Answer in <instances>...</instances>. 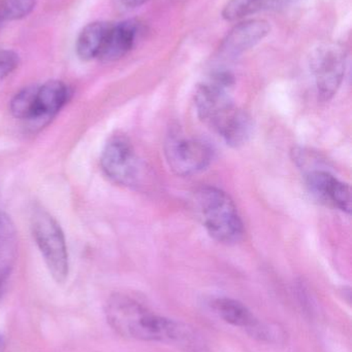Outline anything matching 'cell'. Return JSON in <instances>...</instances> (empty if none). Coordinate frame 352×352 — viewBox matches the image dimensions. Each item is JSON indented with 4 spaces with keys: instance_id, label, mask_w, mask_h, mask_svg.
I'll use <instances>...</instances> for the list:
<instances>
[{
    "instance_id": "cell-1",
    "label": "cell",
    "mask_w": 352,
    "mask_h": 352,
    "mask_svg": "<svg viewBox=\"0 0 352 352\" xmlns=\"http://www.w3.org/2000/svg\"><path fill=\"white\" fill-rule=\"evenodd\" d=\"M233 84V76L227 72L214 74L196 90V107L204 123L229 146L239 148L249 140L253 125L250 116L231 101L229 89Z\"/></svg>"
},
{
    "instance_id": "cell-2",
    "label": "cell",
    "mask_w": 352,
    "mask_h": 352,
    "mask_svg": "<svg viewBox=\"0 0 352 352\" xmlns=\"http://www.w3.org/2000/svg\"><path fill=\"white\" fill-rule=\"evenodd\" d=\"M105 316L121 336L143 341L184 342L190 345L194 335L178 322L157 316L144 305L122 294L107 300Z\"/></svg>"
},
{
    "instance_id": "cell-3",
    "label": "cell",
    "mask_w": 352,
    "mask_h": 352,
    "mask_svg": "<svg viewBox=\"0 0 352 352\" xmlns=\"http://www.w3.org/2000/svg\"><path fill=\"white\" fill-rule=\"evenodd\" d=\"M194 204L203 225L216 241L234 244L242 239L243 221L227 192L215 186H205L196 192Z\"/></svg>"
},
{
    "instance_id": "cell-4",
    "label": "cell",
    "mask_w": 352,
    "mask_h": 352,
    "mask_svg": "<svg viewBox=\"0 0 352 352\" xmlns=\"http://www.w3.org/2000/svg\"><path fill=\"white\" fill-rule=\"evenodd\" d=\"M31 230L50 274L58 283H64L68 275V252L59 223L45 209L35 208L31 214Z\"/></svg>"
},
{
    "instance_id": "cell-5",
    "label": "cell",
    "mask_w": 352,
    "mask_h": 352,
    "mask_svg": "<svg viewBox=\"0 0 352 352\" xmlns=\"http://www.w3.org/2000/svg\"><path fill=\"white\" fill-rule=\"evenodd\" d=\"M105 175L119 186L136 188L142 179V164L132 146L124 135H114L105 144L101 157Z\"/></svg>"
},
{
    "instance_id": "cell-6",
    "label": "cell",
    "mask_w": 352,
    "mask_h": 352,
    "mask_svg": "<svg viewBox=\"0 0 352 352\" xmlns=\"http://www.w3.org/2000/svg\"><path fill=\"white\" fill-rule=\"evenodd\" d=\"M165 154L172 170L181 176L196 175L212 161V150L208 144L177 132L167 136Z\"/></svg>"
},
{
    "instance_id": "cell-7",
    "label": "cell",
    "mask_w": 352,
    "mask_h": 352,
    "mask_svg": "<svg viewBox=\"0 0 352 352\" xmlns=\"http://www.w3.org/2000/svg\"><path fill=\"white\" fill-rule=\"evenodd\" d=\"M346 67V54L335 45L320 47L311 57V72L322 100H330L342 84Z\"/></svg>"
},
{
    "instance_id": "cell-8",
    "label": "cell",
    "mask_w": 352,
    "mask_h": 352,
    "mask_svg": "<svg viewBox=\"0 0 352 352\" xmlns=\"http://www.w3.org/2000/svg\"><path fill=\"white\" fill-rule=\"evenodd\" d=\"M70 91L60 80H49L37 86L30 119L32 127H43L49 123L70 100Z\"/></svg>"
},
{
    "instance_id": "cell-9",
    "label": "cell",
    "mask_w": 352,
    "mask_h": 352,
    "mask_svg": "<svg viewBox=\"0 0 352 352\" xmlns=\"http://www.w3.org/2000/svg\"><path fill=\"white\" fill-rule=\"evenodd\" d=\"M306 180L310 192L320 203L343 212L351 213V192L349 184L341 182L336 176L322 170L308 173Z\"/></svg>"
},
{
    "instance_id": "cell-10",
    "label": "cell",
    "mask_w": 352,
    "mask_h": 352,
    "mask_svg": "<svg viewBox=\"0 0 352 352\" xmlns=\"http://www.w3.org/2000/svg\"><path fill=\"white\" fill-rule=\"evenodd\" d=\"M271 26L265 20H251L237 25L222 43V52L227 55H239L258 45L270 32Z\"/></svg>"
},
{
    "instance_id": "cell-11",
    "label": "cell",
    "mask_w": 352,
    "mask_h": 352,
    "mask_svg": "<svg viewBox=\"0 0 352 352\" xmlns=\"http://www.w3.org/2000/svg\"><path fill=\"white\" fill-rule=\"evenodd\" d=\"M138 31V25L134 21L111 25L99 54V59L111 62L124 57L134 47Z\"/></svg>"
},
{
    "instance_id": "cell-12",
    "label": "cell",
    "mask_w": 352,
    "mask_h": 352,
    "mask_svg": "<svg viewBox=\"0 0 352 352\" xmlns=\"http://www.w3.org/2000/svg\"><path fill=\"white\" fill-rule=\"evenodd\" d=\"M18 233L14 221L0 211V287L6 283L16 264Z\"/></svg>"
},
{
    "instance_id": "cell-13",
    "label": "cell",
    "mask_w": 352,
    "mask_h": 352,
    "mask_svg": "<svg viewBox=\"0 0 352 352\" xmlns=\"http://www.w3.org/2000/svg\"><path fill=\"white\" fill-rule=\"evenodd\" d=\"M213 307L222 320L236 327H241L253 331L260 324L251 311L237 300L219 298L215 300Z\"/></svg>"
},
{
    "instance_id": "cell-14",
    "label": "cell",
    "mask_w": 352,
    "mask_h": 352,
    "mask_svg": "<svg viewBox=\"0 0 352 352\" xmlns=\"http://www.w3.org/2000/svg\"><path fill=\"white\" fill-rule=\"evenodd\" d=\"M111 25L107 23H91L85 27L76 41V53L82 60L99 58Z\"/></svg>"
},
{
    "instance_id": "cell-15",
    "label": "cell",
    "mask_w": 352,
    "mask_h": 352,
    "mask_svg": "<svg viewBox=\"0 0 352 352\" xmlns=\"http://www.w3.org/2000/svg\"><path fill=\"white\" fill-rule=\"evenodd\" d=\"M264 10H268L267 0H231L223 8L222 16L225 20L236 21Z\"/></svg>"
},
{
    "instance_id": "cell-16",
    "label": "cell",
    "mask_w": 352,
    "mask_h": 352,
    "mask_svg": "<svg viewBox=\"0 0 352 352\" xmlns=\"http://www.w3.org/2000/svg\"><path fill=\"white\" fill-rule=\"evenodd\" d=\"M37 86L27 87L14 95L10 101V109L12 116L17 119L28 122L32 111Z\"/></svg>"
},
{
    "instance_id": "cell-17",
    "label": "cell",
    "mask_w": 352,
    "mask_h": 352,
    "mask_svg": "<svg viewBox=\"0 0 352 352\" xmlns=\"http://www.w3.org/2000/svg\"><path fill=\"white\" fill-rule=\"evenodd\" d=\"M35 0H0V20L24 18L34 8Z\"/></svg>"
},
{
    "instance_id": "cell-18",
    "label": "cell",
    "mask_w": 352,
    "mask_h": 352,
    "mask_svg": "<svg viewBox=\"0 0 352 352\" xmlns=\"http://www.w3.org/2000/svg\"><path fill=\"white\" fill-rule=\"evenodd\" d=\"M19 64V57L16 53L8 50H0V82L10 76Z\"/></svg>"
},
{
    "instance_id": "cell-19",
    "label": "cell",
    "mask_w": 352,
    "mask_h": 352,
    "mask_svg": "<svg viewBox=\"0 0 352 352\" xmlns=\"http://www.w3.org/2000/svg\"><path fill=\"white\" fill-rule=\"evenodd\" d=\"M298 1H301V0H268V10L283 8V6H289V4L296 3Z\"/></svg>"
},
{
    "instance_id": "cell-20",
    "label": "cell",
    "mask_w": 352,
    "mask_h": 352,
    "mask_svg": "<svg viewBox=\"0 0 352 352\" xmlns=\"http://www.w3.org/2000/svg\"><path fill=\"white\" fill-rule=\"evenodd\" d=\"M121 1L123 2L124 6H128V8H138L148 0H121Z\"/></svg>"
},
{
    "instance_id": "cell-21",
    "label": "cell",
    "mask_w": 352,
    "mask_h": 352,
    "mask_svg": "<svg viewBox=\"0 0 352 352\" xmlns=\"http://www.w3.org/2000/svg\"><path fill=\"white\" fill-rule=\"evenodd\" d=\"M6 349V341H4L3 335L0 333V352H4Z\"/></svg>"
}]
</instances>
